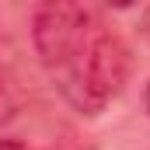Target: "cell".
<instances>
[{
	"label": "cell",
	"instance_id": "cell-3",
	"mask_svg": "<svg viewBox=\"0 0 150 150\" xmlns=\"http://www.w3.org/2000/svg\"><path fill=\"white\" fill-rule=\"evenodd\" d=\"M143 28H147V35H150V7H147V14H143Z\"/></svg>",
	"mask_w": 150,
	"mask_h": 150
},
{
	"label": "cell",
	"instance_id": "cell-2",
	"mask_svg": "<svg viewBox=\"0 0 150 150\" xmlns=\"http://www.w3.org/2000/svg\"><path fill=\"white\" fill-rule=\"evenodd\" d=\"M0 150H28V147L18 143V140H0Z\"/></svg>",
	"mask_w": 150,
	"mask_h": 150
},
{
	"label": "cell",
	"instance_id": "cell-1",
	"mask_svg": "<svg viewBox=\"0 0 150 150\" xmlns=\"http://www.w3.org/2000/svg\"><path fill=\"white\" fill-rule=\"evenodd\" d=\"M35 49L59 94L80 115L105 112L133 74L126 38L91 4H42L35 14Z\"/></svg>",
	"mask_w": 150,
	"mask_h": 150
},
{
	"label": "cell",
	"instance_id": "cell-4",
	"mask_svg": "<svg viewBox=\"0 0 150 150\" xmlns=\"http://www.w3.org/2000/svg\"><path fill=\"white\" fill-rule=\"evenodd\" d=\"M143 101H147V115H150V84H147V91H143Z\"/></svg>",
	"mask_w": 150,
	"mask_h": 150
}]
</instances>
